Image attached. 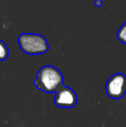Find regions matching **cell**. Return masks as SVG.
<instances>
[{"label": "cell", "mask_w": 126, "mask_h": 127, "mask_svg": "<svg viewBox=\"0 0 126 127\" xmlns=\"http://www.w3.org/2000/svg\"><path fill=\"white\" fill-rule=\"evenodd\" d=\"M105 92L112 99H120L126 94V76L118 73L111 76L105 84Z\"/></svg>", "instance_id": "cell-3"}, {"label": "cell", "mask_w": 126, "mask_h": 127, "mask_svg": "<svg viewBox=\"0 0 126 127\" xmlns=\"http://www.w3.org/2000/svg\"><path fill=\"white\" fill-rule=\"evenodd\" d=\"M94 4H95L97 7H100V6H102V4H103L102 0H95Z\"/></svg>", "instance_id": "cell-7"}, {"label": "cell", "mask_w": 126, "mask_h": 127, "mask_svg": "<svg viewBox=\"0 0 126 127\" xmlns=\"http://www.w3.org/2000/svg\"><path fill=\"white\" fill-rule=\"evenodd\" d=\"M21 50L27 55H43L48 52L49 45L44 36L39 34L24 33L17 39Z\"/></svg>", "instance_id": "cell-2"}, {"label": "cell", "mask_w": 126, "mask_h": 127, "mask_svg": "<svg viewBox=\"0 0 126 127\" xmlns=\"http://www.w3.org/2000/svg\"><path fill=\"white\" fill-rule=\"evenodd\" d=\"M37 89L46 94L56 93V91L64 86L63 74L58 68L50 65L41 67L34 81Z\"/></svg>", "instance_id": "cell-1"}, {"label": "cell", "mask_w": 126, "mask_h": 127, "mask_svg": "<svg viewBox=\"0 0 126 127\" xmlns=\"http://www.w3.org/2000/svg\"><path fill=\"white\" fill-rule=\"evenodd\" d=\"M9 56V49L7 45L0 40V62L5 61Z\"/></svg>", "instance_id": "cell-5"}, {"label": "cell", "mask_w": 126, "mask_h": 127, "mask_svg": "<svg viewBox=\"0 0 126 127\" xmlns=\"http://www.w3.org/2000/svg\"><path fill=\"white\" fill-rule=\"evenodd\" d=\"M54 102L55 105L61 108H73L77 104L78 97L72 88L62 86L56 91Z\"/></svg>", "instance_id": "cell-4"}, {"label": "cell", "mask_w": 126, "mask_h": 127, "mask_svg": "<svg viewBox=\"0 0 126 127\" xmlns=\"http://www.w3.org/2000/svg\"><path fill=\"white\" fill-rule=\"evenodd\" d=\"M117 37H118L119 42H121L124 44H126V22L118 30Z\"/></svg>", "instance_id": "cell-6"}]
</instances>
